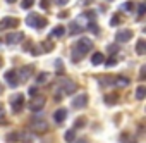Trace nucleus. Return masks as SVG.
Returning <instances> with one entry per match:
<instances>
[{
    "instance_id": "b1692460",
    "label": "nucleus",
    "mask_w": 146,
    "mask_h": 143,
    "mask_svg": "<svg viewBox=\"0 0 146 143\" xmlns=\"http://www.w3.org/2000/svg\"><path fill=\"white\" fill-rule=\"evenodd\" d=\"M53 47H55V45H53L50 40H46V41H43V43H41V48H43V52H52V50H53Z\"/></svg>"
},
{
    "instance_id": "f257e3e1",
    "label": "nucleus",
    "mask_w": 146,
    "mask_h": 143,
    "mask_svg": "<svg viewBox=\"0 0 146 143\" xmlns=\"http://www.w3.org/2000/svg\"><path fill=\"white\" fill-rule=\"evenodd\" d=\"M91 48H93V41H91L90 38H86V36L79 38L78 43H76V47H74V50H72V55H70L72 62H79Z\"/></svg>"
},
{
    "instance_id": "6ab92c4d",
    "label": "nucleus",
    "mask_w": 146,
    "mask_h": 143,
    "mask_svg": "<svg viewBox=\"0 0 146 143\" xmlns=\"http://www.w3.org/2000/svg\"><path fill=\"white\" fill-rule=\"evenodd\" d=\"M64 35H65V28L64 26H57V28L52 29V36H55V38H62Z\"/></svg>"
},
{
    "instance_id": "7c9ffc66",
    "label": "nucleus",
    "mask_w": 146,
    "mask_h": 143,
    "mask_svg": "<svg viewBox=\"0 0 146 143\" xmlns=\"http://www.w3.org/2000/svg\"><path fill=\"white\" fill-rule=\"evenodd\" d=\"M33 4H35V0H23L21 7H23V9H29V7H31Z\"/></svg>"
},
{
    "instance_id": "aec40b11",
    "label": "nucleus",
    "mask_w": 146,
    "mask_h": 143,
    "mask_svg": "<svg viewBox=\"0 0 146 143\" xmlns=\"http://www.w3.org/2000/svg\"><path fill=\"white\" fill-rule=\"evenodd\" d=\"M48 78H50L48 73H40V74L36 76V85H43V83H46Z\"/></svg>"
},
{
    "instance_id": "6e6552de",
    "label": "nucleus",
    "mask_w": 146,
    "mask_h": 143,
    "mask_svg": "<svg viewBox=\"0 0 146 143\" xmlns=\"http://www.w3.org/2000/svg\"><path fill=\"white\" fill-rule=\"evenodd\" d=\"M45 97H41V95H36V97H33V100H31V104H29V109L33 110V112H38V110H41L43 107H45Z\"/></svg>"
},
{
    "instance_id": "c9c22d12",
    "label": "nucleus",
    "mask_w": 146,
    "mask_h": 143,
    "mask_svg": "<svg viewBox=\"0 0 146 143\" xmlns=\"http://www.w3.org/2000/svg\"><path fill=\"white\" fill-rule=\"evenodd\" d=\"M55 4H57L58 7H62V5H65V4H69V0H55Z\"/></svg>"
},
{
    "instance_id": "0eeeda50",
    "label": "nucleus",
    "mask_w": 146,
    "mask_h": 143,
    "mask_svg": "<svg viewBox=\"0 0 146 143\" xmlns=\"http://www.w3.org/2000/svg\"><path fill=\"white\" fill-rule=\"evenodd\" d=\"M4 78H5V81H7V85H9L11 88H16V86L19 85V80H17V71H14V69L5 71Z\"/></svg>"
},
{
    "instance_id": "ea45409f",
    "label": "nucleus",
    "mask_w": 146,
    "mask_h": 143,
    "mask_svg": "<svg viewBox=\"0 0 146 143\" xmlns=\"http://www.w3.org/2000/svg\"><path fill=\"white\" fill-rule=\"evenodd\" d=\"M0 114H2V104H0Z\"/></svg>"
},
{
    "instance_id": "412c9836",
    "label": "nucleus",
    "mask_w": 146,
    "mask_h": 143,
    "mask_svg": "<svg viewBox=\"0 0 146 143\" xmlns=\"http://www.w3.org/2000/svg\"><path fill=\"white\" fill-rule=\"evenodd\" d=\"M113 85H117V86H127V85H129V80L124 78V76H117V78L113 80Z\"/></svg>"
},
{
    "instance_id": "7ed1b4c3",
    "label": "nucleus",
    "mask_w": 146,
    "mask_h": 143,
    "mask_svg": "<svg viewBox=\"0 0 146 143\" xmlns=\"http://www.w3.org/2000/svg\"><path fill=\"white\" fill-rule=\"evenodd\" d=\"M57 92L65 93V95H70V93H74V92H76V85L72 83V81H69V80H60V81H58V88H57ZM60 93H57L55 98H60Z\"/></svg>"
},
{
    "instance_id": "4c0bfd02",
    "label": "nucleus",
    "mask_w": 146,
    "mask_h": 143,
    "mask_svg": "<svg viewBox=\"0 0 146 143\" xmlns=\"http://www.w3.org/2000/svg\"><path fill=\"white\" fill-rule=\"evenodd\" d=\"M72 143H88V140L86 138H79V140H74Z\"/></svg>"
},
{
    "instance_id": "a211bd4d",
    "label": "nucleus",
    "mask_w": 146,
    "mask_h": 143,
    "mask_svg": "<svg viewBox=\"0 0 146 143\" xmlns=\"http://www.w3.org/2000/svg\"><path fill=\"white\" fill-rule=\"evenodd\" d=\"M64 140H65L67 143H72V141L76 140V131H74V129H67L65 134H64Z\"/></svg>"
},
{
    "instance_id": "423d86ee",
    "label": "nucleus",
    "mask_w": 146,
    "mask_h": 143,
    "mask_svg": "<svg viewBox=\"0 0 146 143\" xmlns=\"http://www.w3.org/2000/svg\"><path fill=\"white\" fill-rule=\"evenodd\" d=\"M33 71H35L33 65H23V67L19 69V73H17V80H19V83H21V81H23V83L28 81V80L33 76Z\"/></svg>"
},
{
    "instance_id": "e433bc0d",
    "label": "nucleus",
    "mask_w": 146,
    "mask_h": 143,
    "mask_svg": "<svg viewBox=\"0 0 146 143\" xmlns=\"http://www.w3.org/2000/svg\"><path fill=\"white\" fill-rule=\"evenodd\" d=\"M40 5H41V9H48V0H41Z\"/></svg>"
},
{
    "instance_id": "39448f33",
    "label": "nucleus",
    "mask_w": 146,
    "mask_h": 143,
    "mask_svg": "<svg viewBox=\"0 0 146 143\" xmlns=\"http://www.w3.org/2000/svg\"><path fill=\"white\" fill-rule=\"evenodd\" d=\"M11 105H12V110H14L16 114L21 112L23 107H24V97H23V93H16V95H12V97H11Z\"/></svg>"
},
{
    "instance_id": "f704fd0d",
    "label": "nucleus",
    "mask_w": 146,
    "mask_h": 143,
    "mask_svg": "<svg viewBox=\"0 0 146 143\" xmlns=\"http://www.w3.org/2000/svg\"><path fill=\"white\" fill-rule=\"evenodd\" d=\"M144 74H146V67L143 65V67H141V71H139V80H141V81L144 80Z\"/></svg>"
},
{
    "instance_id": "5701e85b",
    "label": "nucleus",
    "mask_w": 146,
    "mask_h": 143,
    "mask_svg": "<svg viewBox=\"0 0 146 143\" xmlns=\"http://www.w3.org/2000/svg\"><path fill=\"white\" fill-rule=\"evenodd\" d=\"M84 28L83 26H79L78 23H70V35H76V33H81Z\"/></svg>"
},
{
    "instance_id": "20e7f679",
    "label": "nucleus",
    "mask_w": 146,
    "mask_h": 143,
    "mask_svg": "<svg viewBox=\"0 0 146 143\" xmlns=\"http://www.w3.org/2000/svg\"><path fill=\"white\" fill-rule=\"evenodd\" d=\"M29 128H31V131H35L36 134H43V133H46V129H48V122L45 121V119H33L31 121V124H29Z\"/></svg>"
},
{
    "instance_id": "2f4dec72",
    "label": "nucleus",
    "mask_w": 146,
    "mask_h": 143,
    "mask_svg": "<svg viewBox=\"0 0 146 143\" xmlns=\"http://www.w3.org/2000/svg\"><path fill=\"white\" fill-rule=\"evenodd\" d=\"M107 50H108L112 55H115V53H117V50H119V45H108V47H107Z\"/></svg>"
},
{
    "instance_id": "1a4fd4ad",
    "label": "nucleus",
    "mask_w": 146,
    "mask_h": 143,
    "mask_svg": "<svg viewBox=\"0 0 146 143\" xmlns=\"http://www.w3.org/2000/svg\"><path fill=\"white\" fill-rule=\"evenodd\" d=\"M72 105H74L76 109H84L88 105V95L86 93H79L78 97L72 98Z\"/></svg>"
},
{
    "instance_id": "473e14b6",
    "label": "nucleus",
    "mask_w": 146,
    "mask_h": 143,
    "mask_svg": "<svg viewBox=\"0 0 146 143\" xmlns=\"http://www.w3.org/2000/svg\"><path fill=\"white\" fill-rule=\"evenodd\" d=\"M115 62H117V59H115V57H110V59L105 60L103 64H107V65H115Z\"/></svg>"
},
{
    "instance_id": "9d476101",
    "label": "nucleus",
    "mask_w": 146,
    "mask_h": 143,
    "mask_svg": "<svg viewBox=\"0 0 146 143\" xmlns=\"http://www.w3.org/2000/svg\"><path fill=\"white\" fill-rule=\"evenodd\" d=\"M131 38H132V31H131V29H120V31L115 35L117 43H127Z\"/></svg>"
},
{
    "instance_id": "4468645a",
    "label": "nucleus",
    "mask_w": 146,
    "mask_h": 143,
    "mask_svg": "<svg viewBox=\"0 0 146 143\" xmlns=\"http://www.w3.org/2000/svg\"><path fill=\"white\" fill-rule=\"evenodd\" d=\"M65 117H67V110H65V109H58V110H55V114H53V121H55L57 124H62V122L65 121Z\"/></svg>"
},
{
    "instance_id": "f8f14e48",
    "label": "nucleus",
    "mask_w": 146,
    "mask_h": 143,
    "mask_svg": "<svg viewBox=\"0 0 146 143\" xmlns=\"http://www.w3.org/2000/svg\"><path fill=\"white\" fill-rule=\"evenodd\" d=\"M19 24V19L16 17H4L0 21V28H16Z\"/></svg>"
},
{
    "instance_id": "cd10ccee",
    "label": "nucleus",
    "mask_w": 146,
    "mask_h": 143,
    "mask_svg": "<svg viewBox=\"0 0 146 143\" xmlns=\"http://www.w3.org/2000/svg\"><path fill=\"white\" fill-rule=\"evenodd\" d=\"M19 140V131H14L11 134H7V141H17Z\"/></svg>"
},
{
    "instance_id": "9b49d317",
    "label": "nucleus",
    "mask_w": 146,
    "mask_h": 143,
    "mask_svg": "<svg viewBox=\"0 0 146 143\" xmlns=\"http://www.w3.org/2000/svg\"><path fill=\"white\" fill-rule=\"evenodd\" d=\"M24 33H9L7 36H5V43H9V45H16V43H21L23 40H24Z\"/></svg>"
},
{
    "instance_id": "bb28decb",
    "label": "nucleus",
    "mask_w": 146,
    "mask_h": 143,
    "mask_svg": "<svg viewBox=\"0 0 146 143\" xmlns=\"http://www.w3.org/2000/svg\"><path fill=\"white\" fill-rule=\"evenodd\" d=\"M117 24H120V16L119 14H113L112 19H110V26H117Z\"/></svg>"
},
{
    "instance_id": "393cba45",
    "label": "nucleus",
    "mask_w": 146,
    "mask_h": 143,
    "mask_svg": "<svg viewBox=\"0 0 146 143\" xmlns=\"http://www.w3.org/2000/svg\"><path fill=\"white\" fill-rule=\"evenodd\" d=\"M120 9H122L124 12H131V11L134 9V4H132V2H124V4L120 5Z\"/></svg>"
},
{
    "instance_id": "58836bf2",
    "label": "nucleus",
    "mask_w": 146,
    "mask_h": 143,
    "mask_svg": "<svg viewBox=\"0 0 146 143\" xmlns=\"http://www.w3.org/2000/svg\"><path fill=\"white\" fill-rule=\"evenodd\" d=\"M5 2H7V4H14V2H16V0H5Z\"/></svg>"
},
{
    "instance_id": "dca6fc26",
    "label": "nucleus",
    "mask_w": 146,
    "mask_h": 143,
    "mask_svg": "<svg viewBox=\"0 0 146 143\" xmlns=\"http://www.w3.org/2000/svg\"><path fill=\"white\" fill-rule=\"evenodd\" d=\"M119 141H120V143H137V138L132 136L131 133H122L120 138H119Z\"/></svg>"
},
{
    "instance_id": "f03ea898",
    "label": "nucleus",
    "mask_w": 146,
    "mask_h": 143,
    "mask_svg": "<svg viewBox=\"0 0 146 143\" xmlns=\"http://www.w3.org/2000/svg\"><path fill=\"white\" fill-rule=\"evenodd\" d=\"M26 24H28L29 28L41 29V28H45V26H46V19H45V17H41L40 14H29V16L26 17Z\"/></svg>"
},
{
    "instance_id": "c85d7f7f",
    "label": "nucleus",
    "mask_w": 146,
    "mask_h": 143,
    "mask_svg": "<svg viewBox=\"0 0 146 143\" xmlns=\"http://www.w3.org/2000/svg\"><path fill=\"white\" fill-rule=\"evenodd\" d=\"M144 12H146V4H144V2H141V4L137 5V16L141 17V16H143Z\"/></svg>"
},
{
    "instance_id": "2eb2a0df",
    "label": "nucleus",
    "mask_w": 146,
    "mask_h": 143,
    "mask_svg": "<svg viewBox=\"0 0 146 143\" xmlns=\"http://www.w3.org/2000/svg\"><path fill=\"white\" fill-rule=\"evenodd\" d=\"M105 62V55L102 53V52H95L93 55H91V64L93 65H100V64H103Z\"/></svg>"
},
{
    "instance_id": "72a5a7b5",
    "label": "nucleus",
    "mask_w": 146,
    "mask_h": 143,
    "mask_svg": "<svg viewBox=\"0 0 146 143\" xmlns=\"http://www.w3.org/2000/svg\"><path fill=\"white\" fill-rule=\"evenodd\" d=\"M29 95H31V97H36V95H38V86H31V88H29Z\"/></svg>"
},
{
    "instance_id": "a878e982",
    "label": "nucleus",
    "mask_w": 146,
    "mask_h": 143,
    "mask_svg": "<svg viewBox=\"0 0 146 143\" xmlns=\"http://www.w3.org/2000/svg\"><path fill=\"white\" fill-rule=\"evenodd\" d=\"M86 126V117H78V121L74 122V128H84Z\"/></svg>"
},
{
    "instance_id": "c756f323",
    "label": "nucleus",
    "mask_w": 146,
    "mask_h": 143,
    "mask_svg": "<svg viewBox=\"0 0 146 143\" xmlns=\"http://www.w3.org/2000/svg\"><path fill=\"white\" fill-rule=\"evenodd\" d=\"M55 67H57V73H58V74L64 73V65H62V60H60V59L55 60Z\"/></svg>"
},
{
    "instance_id": "f3484780",
    "label": "nucleus",
    "mask_w": 146,
    "mask_h": 143,
    "mask_svg": "<svg viewBox=\"0 0 146 143\" xmlns=\"http://www.w3.org/2000/svg\"><path fill=\"white\" fill-rule=\"evenodd\" d=\"M136 52H137V55H144L146 53V41L141 38V40H137V43H136Z\"/></svg>"
},
{
    "instance_id": "ddd939ff",
    "label": "nucleus",
    "mask_w": 146,
    "mask_h": 143,
    "mask_svg": "<svg viewBox=\"0 0 146 143\" xmlns=\"http://www.w3.org/2000/svg\"><path fill=\"white\" fill-rule=\"evenodd\" d=\"M103 100H105V104H107V105H115V104L119 102V93L110 92V93H107V95L103 97Z\"/></svg>"
},
{
    "instance_id": "4be33fe9",
    "label": "nucleus",
    "mask_w": 146,
    "mask_h": 143,
    "mask_svg": "<svg viewBox=\"0 0 146 143\" xmlns=\"http://www.w3.org/2000/svg\"><path fill=\"white\" fill-rule=\"evenodd\" d=\"M144 97H146V86L141 85V86H137V90H136V98H137V100H143Z\"/></svg>"
}]
</instances>
